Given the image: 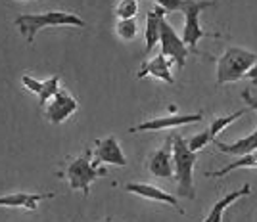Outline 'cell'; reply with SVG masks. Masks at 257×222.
<instances>
[{
    "instance_id": "cell-23",
    "label": "cell",
    "mask_w": 257,
    "mask_h": 222,
    "mask_svg": "<svg viewBox=\"0 0 257 222\" xmlns=\"http://www.w3.org/2000/svg\"><path fill=\"white\" fill-rule=\"evenodd\" d=\"M154 2L158 6H161L167 14H171V12H182L184 4H186V0H154Z\"/></svg>"
},
{
    "instance_id": "cell-11",
    "label": "cell",
    "mask_w": 257,
    "mask_h": 222,
    "mask_svg": "<svg viewBox=\"0 0 257 222\" xmlns=\"http://www.w3.org/2000/svg\"><path fill=\"white\" fill-rule=\"evenodd\" d=\"M125 190L139 195V197H144V199H150V201H161V203H167L175 207L179 212H184L179 205V197L177 195H171L169 191L161 190L158 186H152V184H144V182H131L125 186Z\"/></svg>"
},
{
    "instance_id": "cell-19",
    "label": "cell",
    "mask_w": 257,
    "mask_h": 222,
    "mask_svg": "<svg viewBox=\"0 0 257 222\" xmlns=\"http://www.w3.org/2000/svg\"><path fill=\"white\" fill-rule=\"evenodd\" d=\"M244 113H246V109H240V111H234V113H230V115L226 117H217V119H213L211 121V127H209V134L213 136V140L217 138V134H221L228 125H232L236 119H240Z\"/></svg>"
},
{
    "instance_id": "cell-8",
    "label": "cell",
    "mask_w": 257,
    "mask_h": 222,
    "mask_svg": "<svg viewBox=\"0 0 257 222\" xmlns=\"http://www.w3.org/2000/svg\"><path fill=\"white\" fill-rule=\"evenodd\" d=\"M44 107H46L44 109L46 119L52 125H60V123H64L65 119H69V117L75 113L77 109H79V104H77V100L67 90L60 88V92L54 96Z\"/></svg>"
},
{
    "instance_id": "cell-24",
    "label": "cell",
    "mask_w": 257,
    "mask_h": 222,
    "mask_svg": "<svg viewBox=\"0 0 257 222\" xmlns=\"http://www.w3.org/2000/svg\"><path fill=\"white\" fill-rule=\"evenodd\" d=\"M22 83L29 92H33V94H37V96L41 94V90H43V81H37V79H33L29 75H23Z\"/></svg>"
},
{
    "instance_id": "cell-16",
    "label": "cell",
    "mask_w": 257,
    "mask_h": 222,
    "mask_svg": "<svg viewBox=\"0 0 257 222\" xmlns=\"http://www.w3.org/2000/svg\"><path fill=\"white\" fill-rule=\"evenodd\" d=\"M213 142H215V146L221 149L223 153L242 157V155H247V153L257 151V128L251 132V134L240 138V140H236V142H232V144H225V142H221V140H217V138H215Z\"/></svg>"
},
{
    "instance_id": "cell-7",
    "label": "cell",
    "mask_w": 257,
    "mask_h": 222,
    "mask_svg": "<svg viewBox=\"0 0 257 222\" xmlns=\"http://www.w3.org/2000/svg\"><path fill=\"white\" fill-rule=\"evenodd\" d=\"M204 119V113H190V115H169V117H156L150 121H144L140 125L128 128L131 134L135 132H158V130H165V128L182 127V125H192V123H200Z\"/></svg>"
},
{
    "instance_id": "cell-15",
    "label": "cell",
    "mask_w": 257,
    "mask_h": 222,
    "mask_svg": "<svg viewBox=\"0 0 257 222\" xmlns=\"http://www.w3.org/2000/svg\"><path fill=\"white\" fill-rule=\"evenodd\" d=\"M249 191H251V188H249L247 184H244L240 190H234V191H230V193H226V195H223L219 201H215V205L211 207L209 214H207L202 222H223L225 220L226 209H228L236 199H240V197H244V195H249Z\"/></svg>"
},
{
    "instance_id": "cell-9",
    "label": "cell",
    "mask_w": 257,
    "mask_h": 222,
    "mask_svg": "<svg viewBox=\"0 0 257 222\" xmlns=\"http://www.w3.org/2000/svg\"><path fill=\"white\" fill-rule=\"evenodd\" d=\"M146 167L156 178H173L175 176V163H173V138H167L165 146L152 153Z\"/></svg>"
},
{
    "instance_id": "cell-26",
    "label": "cell",
    "mask_w": 257,
    "mask_h": 222,
    "mask_svg": "<svg viewBox=\"0 0 257 222\" xmlns=\"http://www.w3.org/2000/svg\"><path fill=\"white\" fill-rule=\"evenodd\" d=\"M246 77L249 79V81H251V83H253V85H257V62L251 65V67H249V71L246 73Z\"/></svg>"
},
{
    "instance_id": "cell-4",
    "label": "cell",
    "mask_w": 257,
    "mask_h": 222,
    "mask_svg": "<svg viewBox=\"0 0 257 222\" xmlns=\"http://www.w3.org/2000/svg\"><path fill=\"white\" fill-rule=\"evenodd\" d=\"M90 157H92V149H86L83 155H79L75 161H71L65 169V178L69 182V188L71 190H81L83 195L90 193V184L94 180L107 174V170L98 167L100 163L90 161Z\"/></svg>"
},
{
    "instance_id": "cell-25",
    "label": "cell",
    "mask_w": 257,
    "mask_h": 222,
    "mask_svg": "<svg viewBox=\"0 0 257 222\" xmlns=\"http://www.w3.org/2000/svg\"><path fill=\"white\" fill-rule=\"evenodd\" d=\"M242 100H244L247 106H249V109H253V111L257 113V100L249 94V90H244V92H242Z\"/></svg>"
},
{
    "instance_id": "cell-6",
    "label": "cell",
    "mask_w": 257,
    "mask_h": 222,
    "mask_svg": "<svg viewBox=\"0 0 257 222\" xmlns=\"http://www.w3.org/2000/svg\"><path fill=\"white\" fill-rule=\"evenodd\" d=\"M160 44H161V54H163V56H167L173 64H177L179 67H184L186 58H188V54H190V48L182 41V37L177 35V31L173 29L171 23L167 22L165 18H163V22H161Z\"/></svg>"
},
{
    "instance_id": "cell-12",
    "label": "cell",
    "mask_w": 257,
    "mask_h": 222,
    "mask_svg": "<svg viewBox=\"0 0 257 222\" xmlns=\"http://www.w3.org/2000/svg\"><path fill=\"white\" fill-rule=\"evenodd\" d=\"M171 65H173V62L167 56L158 54L156 58H152L150 62H144V64H142L137 77H139V79L154 77V79L163 81V83H167V85H175V79H173V75H171Z\"/></svg>"
},
{
    "instance_id": "cell-3",
    "label": "cell",
    "mask_w": 257,
    "mask_h": 222,
    "mask_svg": "<svg viewBox=\"0 0 257 222\" xmlns=\"http://www.w3.org/2000/svg\"><path fill=\"white\" fill-rule=\"evenodd\" d=\"M257 62V54L246 48L230 46L217 58V85L223 86L244 79L249 67Z\"/></svg>"
},
{
    "instance_id": "cell-18",
    "label": "cell",
    "mask_w": 257,
    "mask_h": 222,
    "mask_svg": "<svg viewBox=\"0 0 257 222\" xmlns=\"http://www.w3.org/2000/svg\"><path fill=\"white\" fill-rule=\"evenodd\" d=\"M58 92H60V75H54L50 79L43 81V90L39 94V104L44 107Z\"/></svg>"
},
{
    "instance_id": "cell-13",
    "label": "cell",
    "mask_w": 257,
    "mask_h": 222,
    "mask_svg": "<svg viewBox=\"0 0 257 222\" xmlns=\"http://www.w3.org/2000/svg\"><path fill=\"white\" fill-rule=\"evenodd\" d=\"M54 193H8V195H0V207H10V209H25V211H37L39 203L43 199H50Z\"/></svg>"
},
{
    "instance_id": "cell-14",
    "label": "cell",
    "mask_w": 257,
    "mask_h": 222,
    "mask_svg": "<svg viewBox=\"0 0 257 222\" xmlns=\"http://www.w3.org/2000/svg\"><path fill=\"white\" fill-rule=\"evenodd\" d=\"M167 12L161 6H156L154 10L148 12L146 16V29H144V39H146V46H144V56L148 58V54L154 50V46L160 43L161 37V22L165 18Z\"/></svg>"
},
{
    "instance_id": "cell-22",
    "label": "cell",
    "mask_w": 257,
    "mask_h": 222,
    "mask_svg": "<svg viewBox=\"0 0 257 222\" xmlns=\"http://www.w3.org/2000/svg\"><path fill=\"white\" fill-rule=\"evenodd\" d=\"M213 140V136L209 134V128L207 130H204V132H198V134H194L190 140H186V144H188V148L192 149V151H200V149H204L209 142Z\"/></svg>"
},
{
    "instance_id": "cell-5",
    "label": "cell",
    "mask_w": 257,
    "mask_h": 222,
    "mask_svg": "<svg viewBox=\"0 0 257 222\" xmlns=\"http://www.w3.org/2000/svg\"><path fill=\"white\" fill-rule=\"evenodd\" d=\"M215 6V2L211 0H186L184 8H182V14H184V29H182V41L186 43V46L192 50V52H198V41L204 39V37H217V35H211L202 29L200 25V14L207 8Z\"/></svg>"
},
{
    "instance_id": "cell-20",
    "label": "cell",
    "mask_w": 257,
    "mask_h": 222,
    "mask_svg": "<svg viewBox=\"0 0 257 222\" xmlns=\"http://www.w3.org/2000/svg\"><path fill=\"white\" fill-rule=\"evenodd\" d=\"M115 33H117L119 39H123V41H133L137 37V33H139L135 18H131V20H119L117 25H115Z\"/></svg>"
},
{
    "instance_id": "cell-1",
    "label": "cell",
    "mask_w": 257,
    "mask_h": 222,
    "mask_svg": "<svg viewBox=\"0 0 257 222\" xmlns=\"http://www.w3.org/2000/svg\"><path fill=\"white\" fill-rule=\"evenodd\" d=\"M173 138V163H175V178H177V195L194 199L196 188H194V165H196V151L188 148L186 140L181 134Z\"/></svg>"
},
{
    "instance_id": "cell-2",
    "label": "cell",
    "mask_w": 257,
    "mask_h": 222,
    "mask_svg": "<svg viewBox=\"0 0 257 222\" xmlns=\"http://www.w3.org/2000/svg\"><path fill=\"white\" fill-rule=\"evenodd\" d=\"M60 25H71V27H85V22L69 12L52 10L44 12V14H25L16 18V27L20 29L23 37L27 39V43L31 44L37 37V33L44 27H60Z\"/></svg>"
},
{
    "instance_id": "cell-17",
    "label": "cell",
    "mask_w": 257,
    "mask_h": 222,
    "mask_svg": "<svg viewBox=\"0 0 257 222\" xmlns=\"http://www.w3.org/2000/svg\"><path fill=\"white\" fill-rule=\"evenodd\" d=\"M257 169V151L253 153H247V155H242V157H238L234 163H230V165H226L223 169L219 170H207L205 172V176H211V178H221V176H225V174H230L232 170H238V169Z\"/></svg>"
},
{
    "instance_id": "cell-21",
    "label": "cell",
    "mask_w": 257,
    "mask_h": 222,
    "mask_svg": "<svg viewBox=\"0 0 257 222\" xmlns=\"http://www.w3.org/2000/svg\"><path fill=\"white\" fill-rule=\"evenodd\" d=\"M139 14V2L137 0H119L115 6V16L119 20H131Z\"/></svg>"
},
{
    "instance_id": "cell-10",
    "label": "cell",
    "mask_w": 257,
    "mask_h": 222,
    "mask_svg": "<svg viewBox=\"0 0 257 222\" xmlns=\"http://www.w3.org/2000/svg\"><path fill=\"white\" fill-rule=\"evenodd\" d=\"M92 157L96 163H106V165H115V167H125L127 165V157H125V153H123L115 136L96 140V148L92 149Z\"/></svg>"
}]
</instances>
